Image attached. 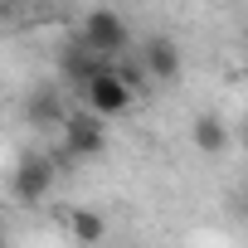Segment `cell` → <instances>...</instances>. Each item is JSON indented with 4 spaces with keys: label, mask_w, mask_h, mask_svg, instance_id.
I'll return each mask as SVG.
<instances>
[{
    "label": "cell",
    "mask_w": 248,
    "mask_h": 248,
    "mask_svg": "<svg viewBox=\"0 0 248 248\" xmlns=\"http://www.w3.org/2000/svg\"><path fill=\"white\" fill-rule=\"evenodd\" d=\"M190 141H195V151L219 156V151L229 146V122H224L219 112H200V117L190 122Z\"/></svg>",
    "instance_id": "cell-4"
},
{
    "label": "cell",
    "mask_w": 248,
    "mask_h": 248,
    "mask_svg": "<svg viewBox=\"0 0 248 248\" xmlns=\"http://www.w3.org/2000/svg\"><path fill=\"white\" fill-rule=\"evenodd\" d=\"M68 233H73L78 243H102V238H107V224H102L93 209H73V214H68Z\"/></svg>",
    "instance_id": "cell-5"
},
{
    "label": "cell",
    "mask_w": 248,
    "mask_h": 248,
    "mask_svg": "<svg viewBox=\"0 0 248 248\" xmlns=\"http://www.w3.org/2000/svg\"><path fill=\"white\" fill-rule=\"evenodd\" d=\"M141 68H146L151 83H175V78H180V49H175L166 34H156V39H146V49H141Z\"/></svg>",
    "instance_id": "cell-3"
},
{
    "label": "cell",
    "mask_w": 248,
    "mask_h": 248,
    "mask_svg": "<svg viewBox=\"0 0 248 248\" xmlns=\"http://www.w3.org/2000/svg\"><path fill=\"white\" fill-rule=\"evenodd\" d=\"M63 141H68V151H73L78 161H83V156H102V151H107V117L93 112V107L73 112V117L63 122Z\"/></svg>",
    "instance_id": "cell-2"
},
{
    "label": "cell",
    "mask_w": 248,
    "mask_h": 248,
    "mask_svg": "<svg viewBox=\"0 0 248 248\" xmlns=\"http://www.w3.org/2000/svg\"><path fill=\"white\" fill-rule=\"evenodd\" d=\"M78 44H88L93 54H102L112 63V59H122L132 49V30H127V20H122L117 10H88L83 30H78Z\"/></svg>",
    "instance_id": "cell-1"
}]
</instances>
